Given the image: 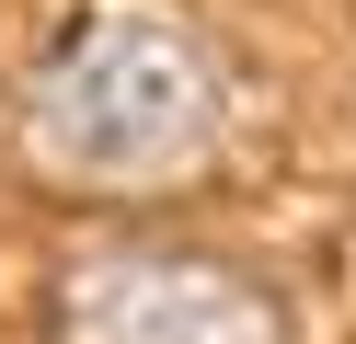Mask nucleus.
<instances>
[{
  "label": "nucleus",
  "instance_id": "nucleus-1",
  "mask_svg": "<svg viewBox=\"0 0 356 344\" xmlns=\"http://www.w3.org/2000/svg\"><path fill=\"white\" fill-rule=\"evenodd\" d=\"M230 92L172 12H104L24 81V161L70 195H161L218 161Z\"/></svg>",
  "mask_w": 356,
  "mask_h": 344
},
{
  "label": "nucleus",
  "instance_id": "nucleus-2",
  "mask_svg": "<svg viewBox=\"0 0 356 344\" xmlns=\"http://www.w3.org/2000/svg\"><path fill=\"white\" fill-rule=\"evenodd\" d=\"M47 344H299V321L230 252L92 241L47 287Z\"/></svg>",
  "mask_w": 356,
  "mask_h": 344
}]
</instances>
